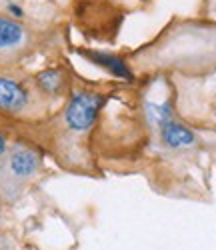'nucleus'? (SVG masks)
I'll return each mask as SVG.
<instances>
[{
  "label": "nucleus",
  "instance_id": "1a4fd4ad",
  "mask_svg": "<svg viewBox=\"0 0 216 250\" xmlns=\"http://www.w3.org/2000/svg\"><path fill=\"white\" fill-rule=\"evenodd\" d=\"M6 14L8 16H12V18H16V20H22V16H24V8L20 6L16 0H10V2H6Z\"/></svg>",
  "mask_w": 216,
  "mask_h": 250
},
{
  "label": "nucleus",
  "instance_id": "20e7f679",
  "mask_svg": "<svg viewBox=\"0 0 216 250\" xmlns=\"http://www.w3.org/2000/svg\"><path fill=\"white\" fill-rule=\"evenodd\" d=\"M30 106V90L22 80L0 74V112L22 114Z\"/></svg>",
  "mask_w": 216,
  "mask_h": 250
},
{
  "label": "nucleus",
  "instance_id": "423d86ee",
  "mask_svg": "<svg viewBox=\"0 0 216 250\" xmlns=\"http://www.w3.org/2000/svg\"><path fill=\"white\" fill-rule=\"evenodd\" d=\"M82 56L90 62V64L106 70L108 74H112L114 78L126 80V82H132L134 74L130 70V66L126 64V60L112 54V52H104V50H82Z\"/></svg>",
  "mask_w": 216,
  "mask_h": 250
},
{
  "label": "nucleus",
  "instance_id": "f257e3e1",
  "mask_svg": "<svg viewBox=\"0 0 216 250\" xmlns=\"http://www.w3.org/2000/svg\"><path fill=\"white\" fill-rule=\"evenodd\" d=\"M2 158L4 160L0 166V190L2 192H18L42 168L40 152L20 142L10 146Z\"/></svg>",
  "mask_w": 216,
  "mask_h": 250
},
{
  "label": "nucleus",
  "instance_id": "7ed1b4c3",
  "mask_svg": "<svg viewBox=\"0 0 216 250\" xmlns=\"http://www.w3.org/2000/svg\"><path fill=\"white\" fill-rule=\"evenodd\" d=\"M32 42V30L22 22L0 12V60L20 56Z\"/></svg>",
  "mask_w": 216,
  "mask_h": 250
},
{
  "label": "nucleus",
  "instance_id": "39448f33",
  "mask_svg": "<svg viewBox=\"0 0 216 250\" xmlns=\"http://www.w3.org/2000/svg\"><path fill=\"white\" fill-rule=\"evenodd\" d=\"M158 138L164 148L170 150H180L186 146H192L196 142V134H194L188 126H184L182 122H178L176 118H170L166 122H162L158 126Z\"/></svg>",
  "mask_w": 216,
  "mask_h": 250
},
{
  "label": "nucleus",
  "instance_id": "f8f14e48",
  "mask_svg": "<svg viewBox=\"0 0 216 250\" xmlns=\"http://www.w3.org/2000/svg\"><path fill=\"white\" fill-rule=\"evenodd\" d=\"M8 2H10V0H8Z\"/></svg>",
  "mask_w": 216,
  "mask_h": 250
},
{
  "label": "nucleus",
  "instance_id": "0eeeda50",
  "mask_svg": "<svg viewBox=\"0 0 216 250\" xmlns=\"http://www.w3.org/2000/svg\"><path fill=\"white\" fill-rule=\"evenodd\" d=\"M34 82H36V88L46 96H60L64 92V86H66L64 72L58 68H46V70L38 72Z\"/></svg>",
  "mask_w": 216,
  "mask_h": 250
},
{
  "label": "nucleus",
  "instance_id": "9b49d317",
  "mask_svg": "<svg viewBox=\"0 0 216 250\" xmlns=\"http://www.w3.org/2000/svg\"><path fill=\"white\" fill-rule=\"evenodd\" d=\"M0 202H2V190H0Z\"/></svg>",
  "mask_w": 216,
  "mask_h": 250
},
{
  "label": "nucleus",
  "instance_id": "f03ea898",
  "mask_svg": "<svg viewBox=\"0 0 216 250\" xmlns=\"http://www.w3.org/2000/svg\"><path fill=\"white\" fill-rule=\"evenodd\" d=\"M104 102H106V98L92 90L72 92V96L68 98L66 106H64V112H62L64 126L70 132H78V134L88 132L96 124Z\"/></svg>",
  "mask_w": 216,
  "mask_h": 250
},
{
  "label": "nucleus",
  "instance_id": "6e6552de",
  "mask_svg": "<svg viewBox=\"0 0 216 250\" xmlns=\"http://www.w3.org/2000/svg\"><path fill=\"white\" fill-rule=\"evenodd\" d=\"M146 112H148V118L152 120L156 126H160L162 122L170 120V118H174V112H172V104L166 100V102H148L146 104Z\"/></svg>",
  "mask_w": 216,
  "mask_h": 250
},
{
  "label": "nucleus",
  "instance_id": "9d476101",
  "mask_svg": "<svg viewBox=\"0 0 216 250\" xmlns=\"http://www.w3.org/2000/svg\"><path fill=\"white\" fill-rule=\"evenodd\" d=\"M8 148H10V146H8V140H6V136H4L2 132H0V158H2V156L8 152Z\"/></svg>",
  "mask_w": 216,
  "mask_h": 250
}]
</instances>
